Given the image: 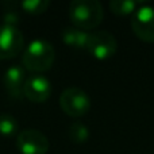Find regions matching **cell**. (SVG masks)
<instances>
[{"instance_id":"cell-4","label":"cell","mask_w":154,"mask_h":154,"mask_svg":"<svg viewBox=\"0 0 154 154\" xmlns=\"http://www.w3.org/2000/svg\"><path fill=\"white\" fill-rule=\"evenodd\" d=\"M85 49L96 58L107 60L116 53L118 41L115 35L107 30H96L88 34V42Z\"/></svg>"},{"instance_id":"cell-5","label":"cell","mask_w":154,"mask_h":154,"mask_svg":"<svg viewBox=\"0 0 154 154\" xmlns=\"http://www.w3.org/2000/svg\"><path fill=\"white\" fill-rule=\"evenodd\" d=\"M16 146L22 154H46L50 142L41 130L24 128L18 134Z\"/></svg>"},{"instance_id":"cell-8","label":"cell","mask_w":154,"mask_h":154,"mask_svg":"<svg viewBox=\"0 0 154 154\" xmlns=\"http://www.w3.org/2000/svg\"><path fill=\"white\" fill-rule=\"evenodd\" d=\"M51 93V82L46 76L41 73H34V75L26 77L23 87V95L29 100L35 101V103H42L48 100Z\"/></svg>"},{"instance_id":"cell-9","label":"cell","mask_w":154,"mask_h":154,"mask_svg":"<svg viewBox=\"0 0 154 154\" xmlns=\"http://www.w3.org/2000/svg\"><path fill=\"white\" fill-rule=\"evenodd\" d=\"M24 81H26V70L23 66L12 65V66L5 69L4 76H3V84L12 97H22L23 96Z\"/></svg>"},{"instance_id":"cell-7","label":"cell","mask_w":154,"mask_h":154,"mask_svg":"<svg viewBox=\"0 0 154 154\" xmlns=\"http://www.w3.org/2000/svg\"><path fill=\"white\" fill-rule=\"evenodd\" d=\"M131 29L139 39L154 42V7L141 5L131 18Z\"/></svg>"},{"instance_id":"cell-3","label":"cell","mask_w":154,"mask_h":154,"mask_svg":"<svg viewBox=\"0 0 154 154\" xmlns=\"http://www.w3.org/2000/svg\"><path fill=\"white\" fill-rule=\"evenodd\" d=\"M60 106L69 116L80 118L91 108V97L84 89L79 87H68L60 96Z\"/></svg>"},{"instance_id":"cell-13","label":"cell","mask_w":154,"mask_h":154,"mask_svg":"<svg viewBox=\"0 0 154 154\" xmlns=\"http://www.w3.org/2000/svg\"><path fill=\"white\" fill-rule=\"evenodd\" d=\"M19 130V122L11 114H0V134L10 137L16 134Z\"/></svg>"},{"instance_id":"cell-6","label":"cell","mask_w":154,"mask_h":154,"mask_svg":"<svg viewBox=\"0 0 154 154\" xmlns=\"http://www.w3.org/2000/svg\"><path fill=\"white\" fill-rule=\"evenodd\" d=\"M24 46V37L16 26L0 24V60L18 56Z\"/></svg>"},{"instance_id":"cell-10","label":"cell","mask_w":154,"mask_h":154,"mask_svg":"<svg viewBox=\"0 0 154 154\" xmlns=\"http://www.w3.org/2000/svg\"><path fill=\"white\" fill-rule=\"evenodd\" d=\"M88 34L85 30H81L79 27H65L62 30V41L68 46L75 49H85L88 42Z\"/></svg>"},{"instance_id":"cell-15","label":"cell","mask_w":154,"mask_h":154,"mask_svg":"<svg viewBox=\"0 0 154 154\" xmlns=\"http://www.w3.org/2000/svg\"><path fill=\"white\" fill-rule=\"evenodd\" d=\"M3 23L11 24V26H16V24L19 23V15L15 11V8H12V7L5 8L4 15H3Z\"/></svg>"},{"instance_id":"cell-1","label":"cell","mask_w":154,"mask_h":154,"mask_svg":"<svg viewBox=\"0 0 154 154\" xmlns=\"http://www.w3.org/2000/svg\"><path fill=\"white\" fill-rule=\"evenodd\" d=\"M56 60L54 46L43 38H35L26 46L22 56L24 68L32 72H45L50 69Z\"/></svg>"},{"instance_id":"cell-2","label":"cell","mask_w":154,"mask_h":154,"mask_svg":"<svg viewBox=\"0 0 154 154\" xmlns=\"http://www.w3.org/2000/svg\"><path fill=\"white\" fill-rule=\"evenodd\" d=\"M69 18L75 27L81 30L95 29L104 18L103 5L97 0H73L69 4Z\"/></svg>"},{"instance_id":"cell-12","label":"cell","mask_w":154,"mask_h":154,"mask_svg":"<svg viewBox=\"0 0 154 154\" xmlns=\"http://www.w3.org/2000/svg\"><path fill=\"white\" fill-rule=\"evenodd\" d=\"M109 8L116 15H128L134 14L138 8V2L135 0H111Z\"/></svg>"},{"instance_id":"cell-14","label":"cell","mask_w":154,"mask_h":154,"mask_svg":"<svg viewBox=\"0 0 154 154\" xmlns=\"http://www.w3.org/2000/svg\"><path fill=\"white\" fill-rule=\"evenodd\" d=\"M19 4L26 12L42 14L48 10V7L50 5V2L49 0H23Z\"/></svg>"},{"instance_id":"cell-11","label":"cell","mask_w":154,"mask_h":154,"mask_svg":"<svg viewBox=\"0 0 154 154\" xmlns=\"http://www.w3.org/2000/svg\"><path fill=\"white\" fill-rule=\"evenodd\" d=\"M68 135L75 143H84L89 138V130L82 122H73L68 128Z\"/></svg>"}]
</instances>
